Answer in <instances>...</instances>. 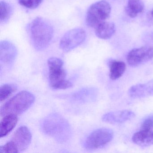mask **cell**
Segmentation results:
<instances>
[{
    "label": "cell",
    "instance_id": "277c9868",
    "mask_svg": "<svg viewBox=\"0 0 153 153\" xmlns=\"http://www.w3.org/2000/svg\"><path fill=\"white\" fill-rule=\"evenodd\" d=\"M49 81L52 88L54 89H65L71 87L72 83L66 79V71L63 68V62L61 59L55 57L48 60Z\"/></svg>",
    "mask_w": 153,
    "mask_h": 153
},
{
    "label": "cell",
    "instance_id": "8fae6325",
    "mask_svg": "<svg viewBox=\"0 0 153 153\" xmlns=\"http://www.w3.org/2000/svg\"><path fill=\"white\" fill-rule=\"evenodd\" d=\"M17 55V51L15 45L8 41L0 43V60L1 63L10 65L13 63Z\"/></svg>",
    "mask_w": 153,
    "mask_h": 153
},
{
    "label": "cell",
    "instance_id": "5b68a950",
    "mask_svg": "<svg viewBox=\"0 0 153 153\" xmlns=\"http://www.w3.org/2000/svg\"><path fill=\"white\" fill-rule=\"evenodd\" d=\"M111 12V6L107 1H101L96 2L88 10L86 23L90 27H95L109 17Z\"/></svg>",
    "mask_w": 153,
    "mask_h": 153
},
{
    "label": "cell",
    "instance_id": "7402d4cb",
    "mask_svg": "<svg viewBox=\"0 0 153 153\" xmlns=\"http://www.w3.org/2000/svg\"><path fill=\"white\" fill-rule=\"evenodd\" d=\"M153 128V114L145 118L141 124V129H152Z\"/></svg>",
    "mask_w": 153,
    "mask_h": 153
},
{
    "label": "cell",
    "instance_id": "9c48e42d",
    "mask_svg": "<svg viewBox=\"0 0 153 153\" xmlns=\"http://www.w3.org/2000/svg\"><path fill=\"white\" fill-rule=\"evenodd\" d=\"M31 140L32 134L28 128L21 126L16 131L9 142L14 148L15 153H17L25 150L30 145Z\"/></svg>",
    "mask_w": 153,
    "mask_h": 153
},
{
    "label": "cell",
    "instance_id": "e0dca14e",
    "mask_svg": "<svg viewBox=\"0 0 153 153\" xmlns=\"http://www.w3.org/2000/svg\"><path fill=\"white\" fill-rule=\"evenodd\" d=\"M110 77L112 80L120 78L125 72L126 64L123 62L113 61L110 62Z\"/></svg>",
    "mask_w": 153,
    "mask_h": 153
},
{
    "label": "cell",
    "instance_id": "7c38bea8",
    "mask_svg": "<svg viewBox=\"0 0 153 153\" xmlns=\"http://www.w3.org/2000/svg\"><path fill=\"white\" fill-rule=\"evenodd\" d=\"M130 97L142 98L153 96V79L144 84H139L131 86L128 91Z\"/></svg>",
    "mask_w": 153,
    "mask_h": 153
},
{
    "label": "cell",
    "instance_id": "603a6c76",
    "mask_svg": "<svg viewBox=\"0 0 153 153\" xmlns=\"http://www.w3.org/2000/svg\"><path fill=\"white\" fill-rule=\"evenodd\" d=\"M151 15H152V16L153 17V10H152V12H151Z\"/></svg>",
    "mask_w": 153,
    "mask_h": 153
},
{
    "label": "cell",
    "instance_id": "ac0fdd59",
    "mask_svg": "<svg viewBox=\"0 0 153 153\" xmlns=\"http://www.w3.org/2000/svg\"><path fill=\"white\" fill-rule=\"evenodd\" d=\"M144 9V3L141 0H128L126 12L131 18H135Z\"/></svg>",
    "mask_w": 153,
    "mask_h": 153
},
{
    "label": "cell",
    "instance_id": "44dd1931",
    "mask_svg": "<svg viewBox=\"0 0 153 153\" xmlns=\"http://www.w3.org/2000/svg\"><path fill=\"white\" fill-rule=\"evenodd\" d=\"M43 0H19L21 6L30 9H34L38 7Z\"/></svg>",
    "mask_w": 153,
    "mask_h": 153
},
{
    "label": "cell",
    "instance_id": "d6986e66",
    "mask_svg": "<svg viewBox=\"0 0 153 153\" xmlns=\"http://www.w3.org/2000/svg\"><path fill=\"white\" fill-rule=\"evenodd\" d=\"M12 7L7 2L5 1H1L0 2V21L1 23H5L10 18L12 15Z\"/></svg>",
    "mask_w": 153,
    "mask_h": 153
},
{
    "label": "cell",
    "instance_id": "ffe728a7",
    "mask_svg": "<svg viewBox=\"0 0 153 153\" xmlns=\"http://www.w3.org/2000/svg\"><path fill=\"white\" fill-rule=\"evenodd\" d=\"M17 89V86L15 84H5L0 87V101H5Z\"/></svg>",
    "mask_w": 153,
    "mask_h": 153
},
{
    "label": "cell",
    "instance_id": "7a4b0ae2",
    "mask_svg": "<svg viewBox=\"0 0 153 153\" xmlns=\"http://www.w3.org/2000/svg\"><path fill=\"white\" fill-rule=\"evenodd\" d=\"M29 32L33 46L38 51L47 48L53 36L52 26L47 20L41 17L36 18L33 20Z\"/></svg>",
    "mask_w": 153,
    "mask_h": 153
},
{
    "label": "cell",
    "instance_id": "ba28073f",
    "mask_svg": "<svg viewBox=\"0 0 153 153\" xmlns=\"http://www.w3.org/2000/svg\"><path fill=\"white\" fill-rule=\"evenodd\" d=\"M153 59V47L145 46L135 48L130 51L127 56V62L132 67L140 66Z\"/></svg>",
    "mask_w": 153,
    "mask_h": 153
},
{
    "label": "cell",
    "instance_id": "4fadbf2b",
    "mask_svg": "<svg viewBox=\"0 0 153 153\" xmlns=\"http://www.w3.org/2000/svg\"><path fill=\"white\" fill-rule=\"evenodd\" d=\"M97 90L93 88H84L70 96L71 101L77 102L85 103L93 101L97 95Z\"/></svg>",
    "mask_w": 153,
    "mask_h": 153
},
{
    "label": "cell",
    "instance_id": "30bf717a",
    "mask_svg": "<svg viewBox=\"0 0 153 153\" xmlns=\"http://www.w3.org/2000/svg\"><path fill=\"white\" fill-rule=\"evenodd\" d=\"M135 114L130 110H122L107 113L103 115L102 120L107 123H123L134 118Z\"/></svg>",
    "mask_w": 153,
    "mask_h": 153
},
{
    "label": "cell",
    "instance_id": "8992f818",
    "mask_svg": "<svg viewBox=\"0 0 153 153\" xmlns=\"http://www.w3.org/2000/svg\"><path fill=\"white\" fill-rule=\"evenodd\" d=\"M114 132L111 129L101 128L91 132L86 139L84 146L88 150L99 149L113 139Z\"/></svg>",
    "mask_w": 153,
    "mask_h": 153
},
{
    "label": "cell",
    "instance_id": "5bb4252c",
    "mask_svg": "<svg viewBox=\"0 0 153 153\" xmlns=\"http://www.w3.org/2000/svg\"><path fill=\"white\" fill-rule=\"evenodd\" d=\"M134 143L141 147L153 145V130L141 129L134 133L132 137Z\"/></svg>",
    "mask_w": 153,
    "mask_h": 153
},
{
    "label": "cell",
    "instance_id": "2e32d148",
    "mask_svg": "<svg viewBox=\"0 0 153 153\" xmlns=\"http://www.w3.org/2000/svg\"><path fill=\"white\" fill-rule=\"evenodd\" d=\"M18 121L17 115H10L4 116L0 123V136L5 137L9 134L16 125Z\"/></svg>",
    "mask_w": 153,
    "mask_h": 153
},
{
    "label": "cell",
    "instance_id": "3957f363",
    "mask_svg": "<svg viewBox=\"0 0 153 153\" xmlns=\"http://www.w3.org/2000/svg\"><path fill=\"white\" fill-rule=\"evenodd\" d=\"M34 101L33 94L27 91H21L1 106V115L4 117L10 114L20 115L28 110Z\"/></svg>",
    "mask_w": 153,
    "mask_h": 153
},
{
    "label": "cell",
    "instance_id": "9a60e30c",
    "mask_svg": "<svg viewBox=\"0 0 153 153\" xmlns=\"http://www.w3.org/2000/svg\"><path fill=\"white\" fill-rule=\"evenodd\" d=\"M95 28L97 36L104 40L111 38L115 31V25L113 23L105 21L97 25Z\"/></svg>",
    "mask_w": 153,
    "mask_h": 153
},
{
    "label": "cell",
    "instance_id": "52a82bcc",
    "mask_svg": "<svg viewBox=\"0 0 153 153\" xmlns=\"http://www.w3.org/2000/svg\"><path fill=\"white\" fill-rule=\"evenodd\" d=\"M86 38L85 32L82 28L71 29L64 34L60 42V49L68 52L81 45Z\"/></svg>",
    "mask_w": 153,
    "mask_h": 153
},
{
    "label": "cell",
    "instance_id": "6da1fadb",
    "mask_svg": "<svg viewBox=\"0 0 153 153\" xmlns=\"http://www.w3.org/2000/svg\"><path fill=\"white\" fill-rule=\"evenodd\" d=\"M41 128L45 134L60 143L68 141L72 135L68 122L59 114H51L45 117L42 121Z\"/></svg>",
    "mask_w": 153,
    "mask_h": 153
}]
</instances>
